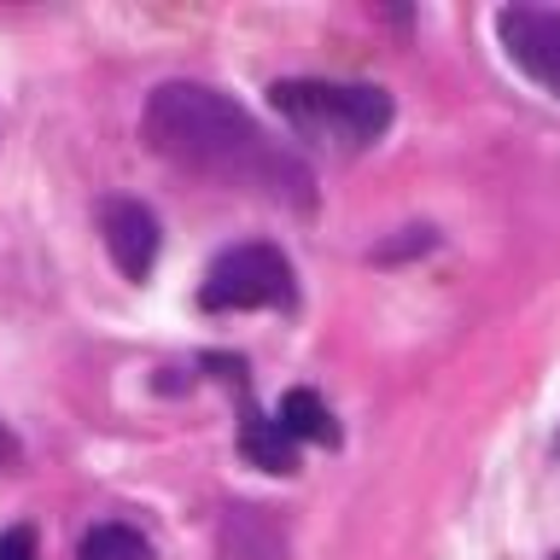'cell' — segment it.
I'll return each instance as SVG.
<instances>
[{
  "instance_id": "cell-1",
  "label": "cell",
  "mask_w": 560,
  "mask_h": 560,
  "mask_svg": "<svg viewBox=\"0 0 560 560\" xmlns=\"http://www.w3.org/2000/svg\"><path fill=\"white\" fill-rule=\"evenodd\" d=\"M140 135H147V147L158 158L199 170L222 187H245V192H262V199L298 205V210L315 205V175L280 140L262 135L234 100H222L205 82H164L147 100Z\"/></svg>"
},
{
  "instance_id": "cell-2",
  "label": "cell",
  "mask_w": 560,
  "mask_h": 560,
  "mask_svg": "<svg viewBox=\"0 0 560 560\" xmlns=\"http://www.w3.org/2000/svg\"><path fill=\"white\" fill-rule=\"evenodd\" d=\"M269 105L280 112V122L298 140H315V147L332 152H362L392 129V94L368 82H275Z\"/></svg>"
},
{
  "instance_id": "cell-3",
  "label": "cell",
  "mask_w": 560,
  "mask_h": 560,
  "mask_svg": "<svg viewBox=\"0 0 560 560\" xmlns=\"http://www.w3.org/2000/svg\"><path fill=\"white\" fill-rule=\"evenodd\" d=\"M199 304L210 315L222 310H292V262L275 245H234L205 269Z\"/></svg>"
},
{
  "instance_id": "cell-4",
  "label": "cell",
  "mask_w": 560,
  "mask_h": 560,
  "mask_svg": "<svg viewBox=\"0 0 560 560\" xmlns=\"http://www.w3.org/2000/svg\"><path fill=\"white\" fill-rule=\"evenodd\" d=\"M497 35H502L508 59L560 100V12L555 7H502Z\"/></svg>"
},
{
  "instance_id": "cell-5",
  "label": "cell",
  "mask_w": 560,
  "mask_h": 560,
  "mask_svg": "<svg viewBox=\"0 0 560 560\" xmlns=\"http://www.w3.org/2000/svg\"><path fill=\"white\" fill-rule=\"evenodd\" d=\"M100 234H105V252H112V262H117L129 280H147V275H152L164 234H158V217H152L140 199H105V205H100Z\"/></svg>"
},
{
  "instance_id": "cell-6",
  "label": "cell",
  "mask_w": 560,
  "mask_h": 560,
  "mask_svg": "<svg viewBox=\"0 0 560 560\" xmlns=\"http://www.w3.org/2000/svg\"><path fill=\"white\" fill-rule=\"evenodd\" d=\"M280 432L292 438V444H332V415H327V402L315 397V392H287L280 397Z\"/></svg>"
},
{
  "instance_id": "cell-7",
  "label": "cell",
  "mask_w": 560,
  "mask_h": 560,
  "mask_svg": "<svg viewBox=\"0 0 560 560\" xmlns=\"http://www.w3.org/2000/svg\"><path fill=\"white\" fill-rule=\"evenodd\" d=\"M240 450L252 455L262 472H292V467H298V444L280 432V420H269V415H245Z\"/></svg>"
},
{
  "instance_id": "cell-8",
  "label": "cell",
  "mask_w": 560,
  "mask_h": 560,
  "mask_svg": "<svg viewBox=\"0 0 560 560\" xmlns=\"http://www.w3.org/2000/svg\"><path fill=\"white\" fill-rule=\"evenodd\" d=\"M77 560H152V542L135 532V525H94L82 537Z\"/></svg>"
},
{
  "instance_id": "cell-9",
  "label": "cell",
  "mask_w": 560,
  "mask_h": 560,
  "mask_svg": "<svg viewBox=\"0 0 560 560\" xmlns=\"http://www.w3.org/2000/svg\"><path fill=\"white\" fill-rule=\"evenodd\" d=\"M0 560H35V532H30V525L0 532Z\"/></svg>"
},
{
  "instance_id": "cell-10",
  "label": "cell",
  "mask_w": 560,
  "mask_h": 560,
  "mask_svg": "<svg viewBox=\"0 0 560 560\" xmlns=\"http://www.w3.org/2000/svg\"><path fill=\"white\" fill-rule=\"evenodd\" d=\"M555 560H560V555H555Z\"/></svg>"
}]
</instances>
